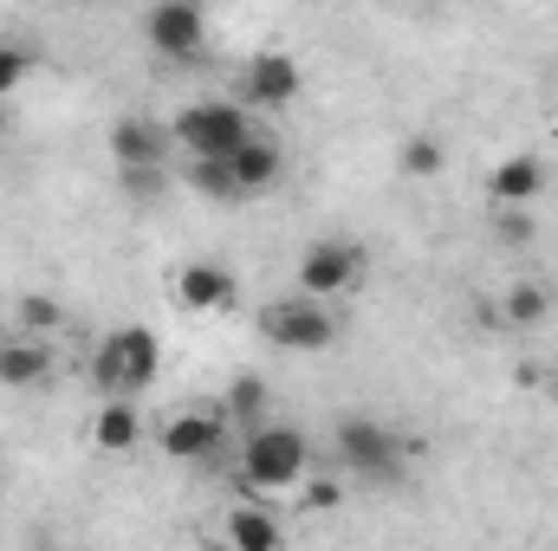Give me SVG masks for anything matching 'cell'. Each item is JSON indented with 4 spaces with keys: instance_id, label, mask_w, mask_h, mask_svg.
<instances>
[{
    "instance_id": "obj_20",
    "label": "cell",
    "mask_w": 558,
    "mask_h": 551,
    "mask_svg": "<svg viewBox=\"0 0 558 551\" xmlns=\"http://www.w3.org/2000/svg\"><path fill=\"white\" fill-rule=\"evenodd\" d=\"M441 137H428V131H416V137L403 143V175H441Z\"/></svg>"
},
{
    "instance_id": "obj_9",
    "label": "cell",
    "mask_w": 558,
    "mask_h": 551,
    "mask_svg": "<svg viewBox=\"0 0 558 551\" xmlns=\"http://www.w3.org/2000/svg\"><path fill=\"white\" fill-rule=\"evenodd\" d=\"M169 124H149V118H118L111 124V156H118V169H162L169 162Z\"/></svg>"
},
{
    "instance_id": "obj_17",
    "label": "cell",
    "mask_w": 558,
    "mask_h": 551,
    "mask_svg": "<svg viewBox=\"0 0 558 551\" xmlns=\"http://www.w3.org/2000/svg\"><path fill=\"white\" fill-rule=\"evenodd\" d=\"M92 441H98L105 454H131V448L143 441L137 403H105V409H98V421H92Z\"/></svg>"
},
{
    "instance_id": "obj_23",
    "label": "cell",
    "mask_w": 558,
    "mask_h": 551,
    "mask_svg": "<svg viewBox=\"0 0 558 551\" xmlns=\"http://www.w3.org/2000/svg\"><path fill=\"white\" fill-rule=\"evenodd\" d=\"M26 72H33V59H26L20 46H0V105H7V91H20Z\"/></svg>"
},
{
    "instance_id": "obj_22",
    "label": "cell",
    "mask_w": 558,
    "mask_h": 551,
    "mask_svg": "<svg viewBox=\"0 0 558 551\" xmlns=\"http://www.w3.org/2000/svg\"><path fill=\"white\" fill-rule=\"evenodd\" d=\"M494 234H500L507 247H526V241H533V215H526V208H500V215H494Z\"/></svg>"
},
{
    "instance_id": "obj_15",
    "label": "cell",
    "mask_w": 558,
    "mask_h": 551,
    "mask_svg": "<svg viewBox=\"0 0 558 551\" xmlns=\"http://www.w3.org/2000/svg\"><path fill=\"white\" fill-rule=\"evenodd\" d=\"M228 546L234 551H279L286 546V526H279V513H267V506H234L228 513Z\"/></svg>"
},
{
    "instance_id": "obj_5",
    "label": "cell",
    "mask_w": 558,
    "mask_h": 551,
    "mask_svg": "<svg viewBox=\"0 0 558 551\" xmlns=\"http://www.w3.org/2000/svg\"><path fill=\"white\" fill-rule=\"evenodd\" d=\"M357 273H364V247H351V241H312L299 254V292L318 298V305H331L338 292H351Z\"/></svg>"
},
{
    "instance_id": "obj_14",
    "label": "cell",
    "mask_w": 558,
    "mask_h": 551,
    "mask_svg": "<svg viewBox=\"0 0 558 551\" xmlns=\"http://www.w3.org/2000/svg\"><path fill=\"white\" fill-rule=\"evenodd\" d=\"M46 370H52L46 344H33V338H7L0 344V383L7 390H33V383H46Z\"/></svg>"
},
{
    "instance_id": "obj_8",
    "label": "cell",
    "mask_w": 558,
    "mask_h": 551,
    "mask_svg": "<svg viewBox=\"0 0 558 551\" xmlns=\"http://www.w3.org/2000/svg\"><path fill=\"white\" fill-rule=\"evenodd\" d=\"M221 441H228V421L208 409H189V415L162 421V454L169 461H208V454H221Z\"/></svg>"
},
{
    "instance_id": "obj_21",
    "label": "cell",
    "mask_w": 558,
    "mask_h": 551,
    "mask_svg": "<svg viewBox=\"0 0 558 551\" xmlns=\"http://www.w3.org/2000/svg\"><path fill=\"white\" fill-rule=\"evenodd\" d=\"M13 311H20V331H52V325L65 318V311H59V298H46V292H20V305H13Z\"/></svg>"
},
{
    "instance_id": "obj_2",
    "label": "cell",
    "mask_w": 558,
    "mask_h": 551,
    "mask_svg": "<svg viewBox=\"0 0 558 551\" xmlns=\"http://www.w3.org/2000/svg\"><path fill=\"white\" fill-rule=\"evenodd\" d=\"M305 474H312V441H305L299 428L267 421V428L247 434V448H241V480H247L254 493H286V487H299Z\"/></svg>"
},
{
    "instance_id": "obj_26",
    "label": "cell",
    "mask_w": 558,
    "mask_h": 551,
    "mask_svg": "<svg viewBox=\"0 0 558 551\" xmlns=\"http://www.w3.org/2000/svg\"><path fill=\"white\" fill-rule=\"evenodd\" d=\"M0 344H7V311H0Z\"/></svg>"
},
{
    "instance_id": "obj_24",
    "label": "cell",
    "mask_w": 558,
    "mask_h": 551,
    "mask_svg": "<svg viewBox=\"0 0 558 551\" xmlns=\"http://www.w3.org/2000/svg\"><path fill=\"white\" fill-rule=\"evenodd\" d=\"M118 175H124V195H137V201L162 195V169H118Z\"/></svg>"
},
{
    "instance_id": "obj_27",
    "label": "cell",
    "mask_w": 558,
    "mask_h": 551,
    "mask_svg": "<svg viewBox=\"0 0 558 551\" xmlns=\"http://www.w3.org/2000/svg\"><path fill=\"white\" fill-rule=\"evenodd\" d=\"M0 124H7V105H0Z\"/></svg>"
},
{
    "instance_id": "obj_13",
    "label": "cell",
    "mask_w": 558,
    "mask_h": 551,
    "mask_svg": "<svg viewBox=\"0 0 558 551\" xmlns=\"http://www.w3.org/2000/svg\"><path fill=\"white\" fill-rule=\"evenodd\" d=\"M228 175H234V188H241V201H247V195L274 188L279 175H286V156H279L274 137H247L234 156H228Z\"/></svg>"
},
{
    "instance_id": "obj_4",
    "label": "cell",
    "mask_w": 558,
    "mask_h": 551,
    "mask_svg": "<svg viewBox=\"0 0 558 551\" xmlns=\"http://www.w3.org/2000/svg\"><path fill=\"white\" fill-rule=\"evenodd\" d=\"M260 338L279 344V351H325L331 338H338V318H331V305H318V298H274V305H260Z\"/></svg>"
},
{
    "instance_id": "obj_12",
    "label": "cell",
    "mask_w": 558,
    "mask_h": 551,
    "mask_svg": "<svg viewBox=\"0 0 558 551\" xmlns=\"http://www.w3.org/2000/svg\"><path fill=\"white\" fill-rule=\"evenodd\" d=\"M487 195H494V208H526V201H539L546 195V162L539 156H507L494 175H487Z\"/></svg>"
},
{
    "instance_id": "obj_6",
    "label": "cell",
    "mask_w": 558,
    "mask_h": 551,
    "mask_svg": "<svg viewBox=\"0 0 558 551\" xmlns=\"http://www.w3.org/2000/svg\"><path fill=\"white\" fill-rule=\"evenodd\" d=\"M338 461H344L351 474H364V480H384V474H397L403 448H397V434H390L384 421H371V415H338Z\"/></svg>"
},
{
    "instance_id": "obj_25",
    "label": "cell",
    "mask_w": 558,
    "mask_h": 551,
    "mask_svg": "<svg viewBox=\"0 0 558 551\" xmlns=\"http://www.w3.org/2000/svg\"><path fill=\"white\" fill-rule=\"evenodd\" d=\"M338 500H344V487H338V480H312V487H305V506H318V513H325V506H338Z\"/></svg>"
},
{
    "instance_id": "obj_18",
    "label": "cell",
    "mask_w": 558,
    "mask_h": 551,
    "mask_svg": "<svg viewBox=\"0 0 558 551\" xmlns=\"http://www.w3.org/2000/svg\"><path fill=\"white\" fill-rule=\"evenodd\" d=\"M189 188L195 195H208V201H241V188H234V175H228V162H189Z\"/></svg>"
},
{
    "instance_id": "obj_10",
    "label": "cell",
    "mask_w": 558,
    "mask_h": 551,
    "mask_svg": "<svg viewBox=\"0 0 558 551\" xmlns=\"http://www.w3.org/2000/svg\"><path fill=\"white\" fill-rule=\"evenodd\" d=\"M299 59L292 52H260L254 65H247V105H267V111H286L292 98H299Z\"/></svg>"
},
{
    "instance_id": "obj_11",
    "label": "cell",
    "mask_w": 558,
    "mask_h": 551,
    "mask_svg": "<svg viewBox=\"0 0 558 551\" xmlns=\"http://www.w3.org/2000/svg\"><path fill=\"white\" fill-rule=\"evenodd\" d=\"M234 273L221 267V260H189L182 273H175V298L189 305V311H221V305H234Z\"/></svg>"
},
{
    "instance_id": "obj_3",
    "label": "cell",
    "mask_w": 558,
    "mask_h": 551,
    "mask_svg": "<svg viewBox=\"0 0 558 551\" xmlns=\"http://www.w3.org/2000/svg\"><path fill=\"white\" fill-rule=\"evenodd\" d=\"M169 137L189 149V162H228L241 143L254 137V124H247L241 105H189Z\"/></svg>"
},
{
    "instance_id": "obj_16",
    "label": "cell",
    "mask_w": 558,
    "mask_h": 551,
    "mask_svg": "<svg viewBox=\"0 0 558 551\" xmlns=\"http://www.w3.org/2000/svg\"><path fill=\"white\" fill-rule=\"evenodd\" d=\"M267 415H274V390L260 383V377H234L228 383V403H221V421L228 428H267Z\"/></svg>"
},
{
    "instance_id": "obj_19",
    "label": "cell",
    "mask_w": 558,
    "mask_h": 551,
    "mask_svg": "<svg viewBox=\"0 0 558 551\" xmlns=\"http://www.w3.org/2000/svg\"><path fill=\"white\" fill-rule=\"evenodd\" d=\"M500 311H507V325H539V318L553 311V292H546V285H513Z\"/></svg>"
},
{
    "instance_id": "obj_1",
    "label": "cell",
    "mask_w": 558,
    "mask_h": 551,
    "mask_svg": "<svg viewBox=\"0 0 558 551\" xmlns=\"http://www.w3.org/2000/svg\"><path fill=\"white\" fill-rule=\"evenodd\" d=\"M156 370H162V338H156L149 325L111 331V338L98 344V357H92V377H98L105 403H137L143 390L156 383Z\"/></svg>"
},
{
    "instance_id": "obj_7",
    "label": "cell",
    "mask_w": 558,
    "mask_h": 551,
    "mask_svg": "<svg viewBox=\"0 0 558 551\" xmlns=\"http://www.w3.org/2000/svg\"><path fill=\"white\" fill-rule=\"evenodd\" d=\"M143 33H149V46H156L162 59H202V46H208V13L189 7V0H162V7L143 13Z\"/></svg>"
}]
</instances>
